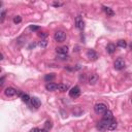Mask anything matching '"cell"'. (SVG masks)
<instances>
[{
	"label": "cell",
	"mask_w": 132,
	"mask_h": 132,
	"mask_svg": "<svg viewBox=\"0 0 132 132\" xmlns=\"http://www.w3.org/2000/svg\"><path fill=\"white\" fill-rule=\"evenodd\" d=\"M125 66H126V62L123 58H118L114 62V67L116 70H122V69L125 68Z\"/></svg>",
	"instance_id": "cell-1"
},
{
	"label": "cell",
	"mask_w": 132,
	"mask_h": 132,
	"mask_svg": "<svg viewBox=\"0 0 132 132\" xmlns=\"http://www.w3.org/2000/svg\"><path fill=\"white\" fill-rule=\"evenodd\" d=\"M94 110L97 115H102L107 110V106L104 103H97L94 106Z\"/></svg>",
	"instance_id": "cell-2"
},
{
	"label": "cell",
	"mask_w": 132,
	"mask_h": 132,
	"mask_svg": "<svg viewBox=\"0 0 132 132\" xmlns=\"http://www.w3.org/2000/svg\"><path fill=\"white\" fill-rule=\"evenodd\" d=\"M54 39H55L57 42L64 41L66 39V33L64 32V31H62V30L57 31V32L55 33V35H54Z\"/></svg>",
	"instance_id": "cell-3"
},
{
	"label": "cell",
	"mask_w": 132,
	"mask_h": 132,
	"mask_svg": "<svg viewBox=\"0 0 132 132\" xmlns=\"http://www.w3.org/2000/svg\"><path fill=\"white\" fill-rule=\"evenodd\" d=\"M110 121H106V120H101L98 124H97V129H98L99 131H105L107 130L108 128V125H110Z\"/></svg>",
	"instance_id": "cell-4"
},
{
	"label": "cell",
	"mask_w": 132,
	"mask_h": 132,
	"mask_svg": "<svg viewBox=\"0 0 132 132\" xmlns=\"http://www.w3.org/2000/svg\"><path fill=\"white\" fill-rule=\"evenodd\" d=\"M80 95H81V89L79 86H74L69 91V96H70L71 98H77Z\"/></svg>",
	"instance_id": "cell-5"
},
{
	"label": "cell",
	"mask_w": 132,
	"mask_h": 132,
	"mask_svg": "<svg viewBox=\"0 0 132 132\" xmlns=\"http://www.w3.org/2000/svg\"><path fill=\"white\" fill-rule=\"evenodd\" d=\"M87 57L89 58V60L91 61H96L98 59V54H97L94 50H89L87 52Z\"/></svg>",
	"instance_id": "cell-6"
},
{
	"label": "cell",
	"mask_w": 132,
	"mask_h": 132,
	"mask_svg": "<svg viewBox=\"0 0 132 132\" xmlns=\"http://www.w3.org/2000/svg\"><path fill=\"white\" fill-rule=\"evenodd\" d=\"M99 80V76L96 74V73H91L90 75L88 76V81L90 85H95Z\"/></svg>",
	"instance_id": "cell-7"
},
{
	"label": "cell",
	"mask_w": 132,
	"mask_h": 132,
	"mask_svg": "<svg viewBox=\"0 0 132 132\" xmlns=\"http://www.w3.org/2000/svg\"><path fill=\"white\" fill-rule=\"evenodd\" d=\"M17 93H18L17 90L14 89V88H11V87H7L4 90V94L7 97H13V96H15V94H17Z\"/></svg>",
	"instance_id": "cell-8"
},
{
	"label": "cell",
	"mask_w": 132,
	"mask_h": 132,
	"mask_svg": "<svg viewBox=\"0 0 132 132\" xmlns=\"http://www.w3.org/2000/svg\"><path fill=\"white\" fill-rule=\"evenodd\" d=\"M75 27L79 30H84V28H85V22L83 21V19H81L80 17H77L75 19Z\"/></svg>",
	"instance_id": "cell-9"
},
{
	"label": "cell",
	"mask_w": 132,
	"mask_h": 132,
	"mask_svg": "<svg viewBox=\"0 0 132 132\" xmlns=\"http://www.w3.org/2000/svg\"><path fill=\"white\" fill-rule=\"evenodd\" d=\"M103 120H106V121H110L111 122L112 120H114V115H112V111L110 110H107L103 114Z\"/></svg>",
	"instance_id": "cell-10"
},
{
	"label": "cell",
	"mask_w": 132,
	"mask_h": 132,
	"mask_svg": "<svg viewBox=\"0 0 132 132\" xmlns=\"http://www.w3.org/2000/svg\"><path fill=\"white\" fill-rule=\"evenodd\" d=\"M30 101H31V105H32L34 108H38V107L41 105L40 100L38 99V98H36V97H32Z\"/></svg>",
	"instance_id": "cell-11"
},
{
	"label": "cell",
	"mask_w": 132,
	"mask_h": 132,
	"mask_svg": "<svg viewBox=\"0 0 132 132\" xmlns=\"http://www.w3.org/2000/svg\"><path fill=\"white\" fill-rule=\"evenodd\" d=\"M45 89L50 92H53V91H56L58 90V85L57 84H54V83H48L45 85Z\"/></svg>",
	"instance_id": "cell-12"
},
{
	"label": "cell",
	"mask_w": 132,
	"mask_h": 132,
	"mask_svg": "<svg viewBox=\"0 0 132 132\" xmlns=\"http://www.w3.org/2000/svg\"><path fill=\"white\" fill-rule=\"evenodd\" d=\"M106 52L108 54H110V55L111 54H114L116 52V45L114 44H108L106 45Z\"/></svg>",
	"instance_id": "cell-13"
},
{
	"label": "cell",
	"mask_w": 132,
	"mask_h": 132,
	"mask_svg": "<svg viewBox=\"0 0 132 132\" xmlns=\"http://www.w3.org/2000/svg\"><path fill=\"white\" fill-rule=\"evenodd\" d=\"M57 53L60 54V55H67L68 48H67V46H61V48H58L57 49Z\"/></svg>",
	"instance_id": "cell-14"
},
{
	"label": "cell",
	"mask_w": 132,
	"mask_h": 132,
	"mask_svg": "<svg viewBox=\"0 0 132 132\" xmlns=\"http://www.w3.org/2000/svg\"><path fill=\"white\" fill-rule=\"evenodd\" d=\"M102 8H103V10H104V11H105V14L107 15V17H114V15H115L114 10H112L111 8H110V7L102 6Z\"/></svg>",
	"instance_id": "cell-15"
},
{
	"label": "cell",
	"mask_w": 132,
	"mask_h": 132,
	"mask_svg": "<svg viewBox=\"0 0 132 132\" xmlns=\"http://www.w3.org/2000/svg\"><path fill=\"white\" fill-rule=\"evenodd\" d=\"M55 77H56V75L54 74V73H49V74H46L44 76V81H48V83H52V81L55 80Z\"/></svg>",
	"instance_id": "cell-16"
},
{
	"label": "cell",
	"mask_w": 132,
	"mask_h": 132,
	"mask_svg": "<svg viewBox=\"0 0 132 132\" xmlns=\"http://www.w3.org/2000/svg\"><path fill=\"white\" fill-rule=\"evenodd\" d=\"M117 126H118V123H117V121H115V120H112V121L110 123V125H108L107 130L112 131V130H115L116 128H117Z\"/></svg>",
	"instance_id": "cell-17"
},
{
	"label": "cell",
	"mask_w": 132,
	"mask_h": 132,
	"mask_svg": "<svg viewBox=\"0 0 132 132\" xmlns=\"http://www.w3.org/2000/svg\"><path fill=\"white\" fill-rule=\"evenodd\" d=\"M58 90H59L60 92H66L68 90V85L59 84V85H58Z\"/></svg>",
	"instance_id": "cell-18"
},
{
	"label": "cell",
	"mask_w": 132,
	"mask_h": 132,
	"mask_svg": "<svg viewBox=\"0 0 132 132\" xmlns=\"http://www.w3.org/2000/svg\"><path fill=\"white\" fill-rule=\"evenodd\" d=\"M117 45L119 46V48H122V49H125L126 46H127V42L125 40H123V39H120L118 42H117Z\"/></svg>",
	"instance_id": "cell-19"
},
{
	"label": "cell",
	"mask_w": 132,
	"mask_h": 132,
	"mask_svg": "<svg viewBox=\"0 0 132 132\" xmlns=\"http://www.w3.org/2000/svg\"><path fill=\"white\" fill-rule=\"evenodd\" d=\"M21 99H22V101L23 102H25V103H28L30 100H31V98L29 97V95L28 94H23L22 96H21Z\"/></svg>",
	"instance_id": "cell-20"
},
{
	"label": "cell",
	"mask_w": 132,
	"mask_h": 132,
	"mask_svg": "<svg viewBox=\"0 0 132 132\" xmlns=\"http://www.w3.org/2000/svg\"><path fill=\"white\" fill-rule=\"evenodd\" d=\"M38 45H39L40 48L44 49L45 46L48 45V40H46V39H42V40H40V41H39V44H38Z\"/></svg>",
	"instance_id": "cell-21"
},
{
	"label": "cell",
	"mask_w": 132,
	"mask_h": 132,
	"mask_svg": "<svg viewBox=\"0 0 132 132\" xmlns=\"http://www.w3.org/2000/svg\"><path fill=\"white\" fill-rule=\"evenodd\" d=\"M22 22V18L20 17V15H17V17L14 18V23L15 24H19V23Z\"/></svg>",
	"instance_id": "cell-22"
},
{
	"label": "cell",
	"mask_w": 132,
	"mask_h": 132,
	"mask_svg": "<svg viewBox=\"0 0 132 132\" xmlns=\"http://www.w3.org/2000/svg\"><path fill=\"white\" fill-rule=\"evenodd\" d=\"M57 58H59V59H61V60H67L69 57H68V55H60L59 54V55L57 56Z\"/></svg>",
	"instance_id": "cell-23"
},
{
	"label": "cell",
	"mask_w": 132,
	"mask_h": 132,
	"mask_svg": "<svg viewBox=\"0 0 132 132\" xmlns=\"http://www.w3.org/2000/svg\"><path fill=\"white\" fill-rule=\"evenodd\" d=\"M44 128H46V129H51V128H52V123L51 122H50V121H46L45 122V125H44Z\"/></svg>",
	"instance_id": "cell-24"
},
{
	"label": "cell",
	"mask_w": 132,
	"mask_h": 132,
	"mask_svg": "<svg viewBox=\"0 0 132 132\" xmlns=\"http://www.w3.org/2000/svg\"><path fill=\"white\" fill-rule=\"evenodd\" d=\"M29 29H30L31 31H38V30H39V27H38V26H33V25H31V26L29 27Z\"/></svg>",
	"instance_id": "cell-25"
},
{
	"label": "cell",
	"mask_w": 132,
	"mask_h": 132,
	"mask_svg": "<svg viewBox=\"0 0 132 132\" xmlns=\"http://www.w3.org/2000/svg\"><path fill=\"white\" fill-rule=\"evenodd\" d=\"M37 34H38V36H39L40 38H44V37L48 36V33H46V32H39Z\"/></svg>",
	"instance_id": "cell-26"
},
{
	"label": "cell",
	"mask_w": 132,
	"mask_h": 132,
	"mask_svg": "<svg viewBox=\"0 0 132 132\" xmlns=\"http://www.w3.org/2000/svg\"><path fill=\"white\" fill-rule=\"evenodd\" d=\"M5 10H2V13H1V23H3V21H4V19H5Z\"/></svg>",
	"instance_id": "cell-27"
},
{
	"label": "cell",
	"mask_w": 132,
	"mask_h": 132,
	"mask_svg": "<svg viewBox=\"0 0 132 132\" xmlns=\"http://www.w3.org/2000/svg\"><path fill=\"white\" fill-rule=\"evenodd\" d=\"M86 77H87L86 74H81V76H80V81H86Z\"/></svg>",
	"instance_id": "cell-28"
},
{
	"label": "cell",
	"mask_w": 132,
	"mask_h": 132,
	"mask_svg": "<svg viewBox=\"0 0 132 132\" xmlns=\"http://www.w3.org/2000/svg\"><path fill=\"white\" fill-rule=\"evenodd\" d=\"M53 5H54V6H56V7H59V6H62V5H63V3H60V2H54V3H53Z\"/></svg>",
	"instance_id": "cell-29"
},
{
	"label": "cell",
	"mask_w": 132,
	"mask_h": 132,
	"mask_svg": "<svg viewBox=\"0 0 132 132\" xmlns=\"http://www.w3.org/2000/svg\"><path fill=\"white\" fill-rule=\"evenodd\" d=\"M29 132H39V129H38V128H32Z\"/></svg>",
	"instance_id": "cell-30"
},
{
	"label": "cell",
	"mask_w": 132,
	"mask_h": 132,
	"mask_svg": "<svg viewBox=\"0 0 132 132\" xmlns=\"http://www.w3.org/2000/svg\"><path fill=\"white\" fill-rule=\"evenodd\" d=\"M39 132H49V130L46 129V128H44V129H40Z\"/></svg>",
	"instance_id": "cell-31"
},
{
	"label": "cell",
	"mask_w": 132,
	"mask_h": 132,
	"mask_svg": "<svg viewBox=\"0 0 132 132\" xmlns=\"http://www.w3.org/2000/svg\"><path fill=\"white\" fill-rule=\"evenodd\" d=\"M3 81H4V76H2V77H1V80H0V84L3 85V84H4Z\"/></svg>",
	"instance_id": "cell-32"
},
{
	"label": "cell",
	"mask_w": 132,
	"mask_h": 132,
	"mask_svg": "<svg viewBox=\"0 0 132 132\" xmlns=\"http://www.w3.org/2000/svg\"><path fill=\"white\" fill-rule=\"evenodd\" d=\"M130 49H131V51H132V44H130Z\"/></svg>",
	"instance_id": "cell-33"
},
{
	"label": "cell",
	"mask_w": 132,
	"mask_h": 132,
	"mask_svg": "<svg viewBox=\"0 0 132 132\" xmlns=\"http://www.w3.org/2000/svg\"><path fill=\"white\" fill-rule=\"evenodd\" d=\"M131 102H132V99H131Z\"/></svg>",
	"instance_id": "cell-34"
}]
</instances>
